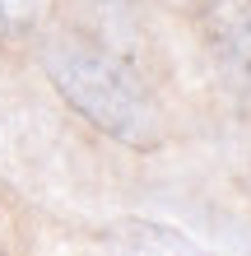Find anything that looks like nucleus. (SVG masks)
I'll use <instances>...</instances> for the list:
<instances>
[{
	"label": "nucleus",
	"instance_id": "nucleus-1",
	"mask_svg": "<svg viewBox=\"0 0 251 256\" xmlns=\"http://www.w3.org/2000/svg\"><path fill=\"white\" fill-rule=\"evenodd\" d=\"M42 70L56 94L107 140L126 149H154L163 140V116L144 80L88 33H51L42 42Z\"/></svg>",
	"mask_w": 251,
	"mask_h": 256
},
{
	"label": "nucleus",
	"instance_id": "nucleus-2",
	"mask_svg": "<svg viewBox=\"0 0 251 256\" xmlns=\"http://www.w3.org/2000/svg\"><path fill=\"white\" fill-rule=\"evenodd\" d=\"M70 140L37 102H28L9 80H0V172L14 186L47 196L70 168ZM75 172V168H70Z\"/></svg>",
	"mask_w": 251,
	"mask_h": 256
},
{
	"label": "nucleus",
	"instance_id": "nucleus-3",
	"mask_svg": "<svg viewBox=\"0 0 251 256\" xmlns=\"http://www.w3.org/2000/svg\"><path fill=\"white\" fill-rule=\"evenodd\" d=\"M196 19L214 74L233 98L251 102V0H205Z\"/></svg>",
	"mask_w": 251,
	"mask_h": 256
},
{
	"label": "nucleus",
	"instance_id": "nucleus-4",
	"mask_svg": "<svg viewBox=\"0 0 251 256\" xmlns=\"http://www.w3.org/2000/svg\"><path fill=\"white\" fill-rule=\"evenodd\" d=\"M102 256H219V252L200 247L196 238L158 219H116L102 238Z\"/></svg>",
	"mask_w": 251,
	"mask_h": 256
},
{
	"label": "nucleus",
	"instance_id": "nucleus-5",
	"mask_svg": "<svg viewBox=\"0 0 251 256\" xmlns=\"http://www.w3.org/2000/svg\"><path fill=\"white\" fill-rule=\"evenodd\" d=\"M51 0H0V38H23L47 24Z\"/></svg>",
	"mask_w": 251,
	"mask_h": 256
},
{
	"label": "nucleus",
	"instance_id": "nucleus-6",
	"mask_svg": "<svg viewBox=\"0 0 251 256\" xmlns=\"http://www.w3.org/2000/svg\"><path fill=\"white\" fill-rule=\"evenodd\" d=\"M88 5H98L102 14H112V19H130V0H88Z\"/></svg>",
	"mask_w": 251,
	"mask_h": 256
},
{
	"label": "nucleus",
	"instance_id": "nucleus-7",
	"mask_svg": "<svg viewBox=\"0 0 251 256\" xmlns=\"http://www.w3.org/2000/svg\"><path fill=\"white\" fill-rule=\"evenodd\" d=\"M168 10H177V14H200V5L205 0H163Z\"/></svg>",
	"mask_w": 251,
	"mask_h": 256
},
{
	"label": "nucleus",
	"instance_id": "nucleus-8",
	"mask_svg": "<svg viewBox=\"0 0 251 256\" xmlns=\"http://www.w3.org/2000/svg\"><path fill=\"white\" fill-rule=\"evenodd\" d=\"M0 256H5V252H0Z\"/></svg>",
	"mask_w": 251,
	"mask_h": 256
}]
</instances>
